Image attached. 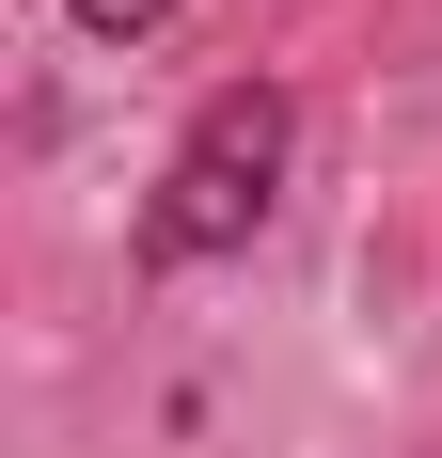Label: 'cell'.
I'll list each match as a JSON object with an SVG mask.
<instances>
[{
	"label": "cell",
	"instance_id": "1",
	"mask_svg": "<svg viewBox=\"0 0 442 458\" xmlns=\"http://www.w3.org/2000/svg\"><path fill=\"white\" fill-rule=\"evenodd\" d=\"M285 142H301L285 80H221L206 111H190V142L158 158V206H142V269H206V253H237V237L268 222V190H285Z\"/></svg>",
	"mask_w": 442,
	"mask_h": 458
},
{
	"label": "cell",
	"instance_id": "2",
	"mask_svg": "<svg viewBox=\"0 0 442 458\" xmlns=\"http://www.w3.org/2000/svg\"><path fill=\"white\" fill-rule=\"evenodd\" d=\"M158 16H174V0H80V32H111V47H127V32H158Z\"/></svg>",
	"mask_w": 442,
	"mask_h": 458
}]
</instances>
